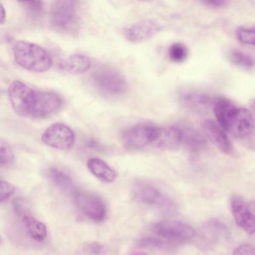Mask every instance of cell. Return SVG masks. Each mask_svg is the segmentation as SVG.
Segmentation results:
<instances>
[{"instance_id": "obj_1", "label": "cell", "mask_w": 255, "mask_h": 255, "mask_svg": "<svg viewBox=\"0 0 255 255\" xmlns=\"http://www.w3.org/2000/svg\"><path fill=\"white\" fill-rule=\"evenodd\" d=\"M16 62L23 68L35 72L49 70L52 60L46 51L40 46L26 41H19L13 47Z\"/></svg>"}, {"instance_id": "obj_2", "label": "cell", "mask_w": 255, "mask_h": 255, "mask_svg": "<svg viewBox=\"0 0 255 255\" xmlns=\"http://www.w3.org/2000/svg\"><path fill=\"white\" fill-rule=\"evenodd\" d=\"M91 78L96 89L108 97L121 96L128 89L127 82L123 75L109 66H98L92 71Z\"/></svg>"}, {"instance_id": "obj_5", "label": "cell", "mask_w": 255, "mask_h": 255, "mask_svg": "<svg viewBox=\"0 0 255 255\" xmlns=\"http://www.w3.org/2000/svg\"><path fill=\"white\" fill-rule=\"evenodd\" d=\"M254 128L255 121L252 112L237 106L228 116L223 128L235 137L243 139L251 135Z\"/></svg>"}, {"instance_id": "obj_16", "label": "cell", "mask_w": 255, "mask_h": 255, "mask_svg": "<svg viewBox=\"0 0 255 255\" xmlns=\"http://www.w3.org/2000/svg\"><path fill=\"white\" fill-rule=\"evenodd\" d=\"M203 239L209 244H215L228 236V230L223 223L212 220L205 223L202 229Z\"/></svg>"}, {"instance_id": "obj_24", "label": "cell", "mask_w": 255, "mask_h": 255, "mask_svg": "<svg viewBox=\"0 0 255 255\" xmlns=\"http://www.w3.org/2000/svg\"><path fill=\"white\" fill-rule=\"evenodd\" d=\"M229 58L234 64L246 69H252L254 65V59L250 55L238 49L231 50Z\"/></svg>"}, {"instance_id": "obj_3", "label": "cell", "mask_w": 255, "mask_h": 255, "mask_svg": "<svg viewBox=\"0 0 255 255\" xmlns=\"http://www.w3.org/2000/svg\"><path fill=\"white\" fill-rule=\"evenodd\" d=\"M161 128L147 124H138L128 127L122 132L123 144L130 149H140L152 143L157 139Z\"/></svg>"}, {"instance_id": "obj_31", "label": "cell", "mask_w": 255, "mask_h": 255, "mask_svg": "<svg viewBox=\"0 0 255 255\" xmlns=\"http://www.w3.org/2000/svg\"><path fill=\"white\" fill-rule=\"evenodd\" d=\"M85 251L90 254H98L102 250V246L98 243H90L84 247Z\"/></svg>"}, {"instance_id": "obj_25", "label": "cell", "mask_w": 255, "mask_h": 255, "mask_svg": "<svg viewBox=\"0 0 255 255\" xmlns=\"http://www.w3.org/2000/svg\"><path fill=\"white\" fill-rule=\"evenodd\" d=\"M168 54L171 61L175 63H181L187 59L188 50L184 44L175 42L172 44L169 47Z\"/></svg>"}, {"instance_id": "obj_10", "label": "cell", "mask_w": 255, "mask_h": 255, "mask_svg": "<svg viewBox=\"0 0 255 255\" xmlns=\"http://www.w3.org/2000/svg\"><path fill=\"white\" fill-rule=\"evenodd\" d=\"M153 233L164 239L187 240L195 235L194 229L180 221L164 220L157 222L152 227Z\"/></svg>"}, {"instance_id": "obj_4", "label": "cell", "mask_w": 255, "mask_h": 255, "mask_svg": "<svg viewBox=\"0 0 255 255\" xmlns=\"http://www.w3.org/2000/svg\"><path fill=\"white\" fill-rule=\"evenodd\" d=\"M77 0H54L50 10L52 26L59 31L68 32L78 21Z\"/></svg>"}, {"instance_id": "obj_13", "label": "cell", "mask_w": 255, "mask_h": 255, "mask_svg": "<svg viewBox=\"0 0 255 255\" xmlns=\"http://www.w3.org/2000/svg\"><path fill=\"white\" fill-rule=\"evenodd\" d=\"M160 28V24L156 20L145 19L128 27L124 31V35L131 43H140L150 38L159 31Z\"/></svg>"}, {"instance_id": "obj_14", "label": "cell", "mask_w": 255, "mask_h": 255, "mask_svg": "<svg viewBox=\"0 0 255 255\" xmlns=\"http://www.w3.org/2000/svg\"><path fill=\"white\" fill-rule=\"evenodd\" d=\"M205 134L214 143L217 147L226 154L231 153L233 146L226 131L215 121L206 120L202 124Z\"/></svg>"}, {"instance_id": "obj_30", "label": "cell", "mask_w": 255, "mask_h": 255, "mask_svg": "<svg viewBox=\"0 0 255 255\" xmlns=\"http://www.w3.org/2000/svg\"><path fill=\"white\" fill-rule=\"evenodd\" d=\"M255 247L249 244H243L237 247L233 251V255H253L255 254Z\"/></svg>"}, {"instance_id": "obj_11", "label": "cell", "mask_w": 255, "mask_h": 255, "mask_svg": "<svg viewBox=\"0 0 255 255\" xmlns=\"http://www.w3.org/2000/svg\"><path fill=\"white\" fill-rule=\"evenodd\" d=\"M75 201L79 209L89 218L96 222L105 219L106 207L98 195L88 192H76Z\"/></svg>"}, {"instance_id": "obj_34", "label": "cell", "mask_w": 255, "mask_h": 255, "mask_svg": "<svg viewBox=\"0 0 255 255\" xmlns=\"http://www.w3.org/2000/svg\"><path fill=\"white\" fill-rule=\"evenodd\" d=\"M5 20V11L1 3L0 2V24H2Z\"/></svg>"}, {"instance_id": "obj_23", "label": "cell", "mask_w": 255, "mask_h": 255, "mask_svg": "<svg viewBox=\"0 0 255 255\" xmlns=\"http://www.w3.org/2000/svg\"><path fill=\"white\" fill-rule=\"evenodd\" d=\"M181 98L185 104L196 108H205L212 105L214 99L209 94L196 91L185 92Z\"/></svg>"}, {"instance_id": "obj_21", "label": "cell", "mask_w": 255, "mask_h": 255, "mask_svg": "<svg viewBox=\"0 0 255 255\" xmlns=\"http://www.w3.org/2000/svg\"><path fill=\"white\" fill-rule=\"evenodd\" d=\"M212 106L217 122L223 128L227 118L237 106L231 100L223 97L214 98Z\"/></svg>"}, {"instance_id": "obj_29", "label": "cell", "mask_w": 255, "mask_h": 255, "mask_svg": "<svg viewBox=\"0 0 255 255\" xmlns=\"http://www.w3.org/2000/svg\"><path fill=\"white\" fill-rule=\"evenodd\" d=\"M15 191V187L12 184L0 179V205L9 198Z\"/></svg>"}, {"instance_id": "obj_15", "label": "cell", "mask_w": 255, "mask_h": 255, "mask_svg": "<svg viewBox=\"0 0 255 255\" xmlns=\"http://www.w3.org/2000/svg\"><path fill=\"white\" fill-rule=\"evenodd\" d=\"M14 208L16 213L20 215L22 222L31 238L38 242L44 241L47 235L46 226L31 215L23 212L19 205L15 206Z\"/></svg>"}, {"instance_id": "obj_22", "label": "cell", "mask_w": 255, "mask_h": 255, "mask_svg": "<svg viewBox=\"0 0 255 255\" xmlns=\"http://www.w3.org/2000/svg\"><path fill=\"white\" fill-rule=\"evenodd\" d=\"M48 175L52 182L63 191L69 194L76 192L72 180L62 171L52 167L49 169Z\"/></svg>"}, {"instance_id": "obj_33", "label": "cell", "mask_w": 255, "mask_h": 255, "mask_svg": "<svg viewBox=\"0 0 255 255\" xmlns=\"http://www.w3.org/2000/svg\"><path fill=\"white\" fill-rule=\"evenodd\" d=\"M18 1L29 5L34 9H39L41 6V0H17Z\"/></svg>"}, {"instance_id": "obj_18", "label": "cell", "mask_w": 255, "mask_h": 255, "mask_svg": "<svg viewBox=\"0 0 255 255\" xmlns=\"http://www.w3.org/2000/svg\"><path fill=\"white\" fill-rule=\"evenodd\" d=\"M87 165L89 171L99 180L106 182H112L115 180V171L102 159L91 158Z\"/></svg>"}, {"instance_id": "obj_7", "label": "cell", "mask_w": 255, "mask_h": 255, "mask_svg": "<svg viewBox=\"0 0 255 255\" xmlns=\"http://www.w3.org/2000/svg\"><path fill=\"white\" fill-rule=\"evenodd\" d=\"M63 101L57 93L49 91L35 90L30 117L42 119L57 113L62 107Z\"/></svg>"}, {"instance_id": "obj_17", "label": "cell", "mask_w": 255, "mask_h": 255, "mask_svg": "<svg viewBox=\"0 0 255 255\" xmlns=\"http://www.w3.org/2000/svg\"><path fill=\"white\" fill-rule=\"evenodd\" d=\"M158 147L173 149L181 145V129L177 126L161 128L159 135L155 142Z\"/></svg>"}, {"instance_id": "obj_32", "label": "cell", "mask_w": 255, "mask_h": 255, "mask_svg": "<svg viewBox=\"0 0 255 255\" xmlns=\"http://www.w3.org/2000/svg\"><path fill=\"white\" fill-rule=\"evenodd\" d=\"M204 3L210 6L223 7L226 5L225 0H201Z\"/></svg>"}, {"instance_id": "obj_12", "label": "cell", "mask_w": 255, "mask_h": 255, "mask_svg": "<svg viewBox=\"0 0 255 255\" xmlns=\"http://www.w3.org/2000/svg\"><path fill=\"white\" fill-rule=\"evenodd\" d=\"M136 197L141 202L162 208L174 206L173 201L154 186L142 182L136 183L133 188Z\"/></svg>"}, {"instance_id": "obj_35", "label": "cell", "mask_w": 255, "mask_h": 255, "mask_svg": "<svg viewBox=\"0 0 255 255\" xmlns=\"http://www.w3.org/2000/svg\"><path fill=\"white\" fill-rule=\"evenodd\" d=\"M1 237L0 236V244L1 243Z\"/></svg>"}, {"instance_id": "obj_28", "label": "cell", "mask_w": 255, "mask_h": 255, "mask_svg": "<svg viewBox=\"0 0 255 255\" xmlns=\"http://www.w3.org/2000/svg\"><path fill=\"white\" fill-rule=\"evenodd\" d=\"M236 35L238 40L242 43L254 45L255 31L254 28L239 27L236 31Z\"/></svg>"}, {"instance_id": "obj_27", "label": "cell", "mask_w": 255, "mask_h": 255, "mask_svg": "<svg viewBox=\"0 0 255 255\" xmlns=\"http://www.w3.org/2000/svg\"><path fill=\"white\" fill-rule=\"evenodd\" d=\"M137 246L142 249L153 250H160L165 247V243L161 239L153 237H144L139 239Z\"/></svg>"}, {"instance_id": "obj_9", "label": "cell", "mask_w": 255, "mask_h": 255, "mask_svg": "<svg viewBox=\"0 0 255 255\" xmlns=\"http://www.w3.org/2000/svg\"><path fill=\"white\" fill-rule=\"evenodd\" d=\"M231 212L237 225L249 235L255 231L254 203L248 204L242 198L233 197L231 201Z\"/></svg>"}, {"instance_id": "obj_26", "label": "cell", "mask_w": 255, "mask_h": 255, "mask_svg": "<svg viewBox=\"0 0 255 255\" xmlns=\"http://www.w3.org/2000/svg\"><path fill=\"white\" fill-rule=\"evenodd\" d=\"M14 151L9 143L0 136V164L8 165L14 160Z\"/></svg>"}, {"instance_id": "obj_8", "label": "cell", "mask_w": 255, "mask_h": 255, "mask_svg": "<svg viewBox=\"0 0 255 255\" xmlns=\"http://www.w3.org/2000/svg\"><path fill=\"white\" fill-rule=\"evenodd\" d=\"M41 139L47 146L58 149L66 150L74 145L75 134L68 126L56 123L50 125L44 131Z\"/></svg>"}, {"instance_id": "obj_20", "label": "cell", "mask_w": 255, "mask_h": 255, "mask_svg": "<svg viewBox=\"0 0 255 255\" xmlns=\"http://www.w3.org/2000/svg\"><path fill=\"white\" fill-rule=\"evenodd\" d=\"M91 66L90 59L87 56L80 54H73L68 57L61 65L62 69L65 71L79 74L87 71Z\"/></svg>"}, {"instance_id": "obj_6", "label": "cell", "mask_w": 255, "mask_h": 255, "mask_svg": "<svg viewBox=\"0 0 255 255\" xmlns=\"http://www.w3.org/2000/svg\"><path fill=\"white\" fill-rule=\"evenodd\" d=\"M35 90L19 81H13L8 89V98L14 112L20 117H30Z\"/></svg>"}, {"instance_id": "obj_19", "label": "cell", "mask_w": 255, "mask_h": 255, "mask_svg": "<svg viewBox=\"0 0 255 255\" xmlns=\"http://www.w3.org/2000/svg\"><path fill=\"white\" fill-rule=\"evenodd\" d=\"M181 144L192 151H197L206 144L205 137L198 130L188 127L180 128Z\"/></svg>"}]
</instances>
